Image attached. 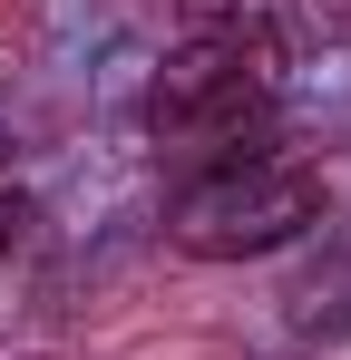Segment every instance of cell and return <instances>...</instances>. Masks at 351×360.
<instances>
[{
  "label": "cell",
  "instance_id": "6da1fadb",
  "mask_svg": "<svg viewBox=\"0 0 351 360\" xmlns=\"http://www.w3.org/2000/svg\"><path fill=\"white\" fill-rule=\"evenodd\" d=\"M273 88H283V59L234 39V30H185L166 49V68L147 78V136L166 156H215L225 166L254 127L273 117Z\"/></svg>",
  "mask_w": 351,
  "mask_h": 360
},
{
  "label": "cell",
  "instance_id": "7a4b0ae2",
  "mask_svg": "<svg viewBox=\"0 0 351 360\" xmlns=\"http://www.w3.org/2000/svg\"><path fill=\"white\" fill-rule=\"evenodd\" d=\"M322 205H332L322 166H302V156H225V166H205L176 195L166 243L195 253V263H244V253H273V243L312 234Z\"/></svg>",
  "mask_w": 351,
  "mask_h": 360
},
{
  "label": "cell",
  "instance_id": "3957f363",
  "mask_svg": "<svg viewBox=\"0 0 351 360\" xmlns=\"http://www.w3.org/2000/svg\"><path fill=\"white\" fill-rule=\"evenodd\" d=\"M185 30H234L273 59H302V49L342 39V0H185Z\"/></svg>",
  "mask_w": 351,
  "mask_h": 360
},
{
  "label": "cell",
  "instance_id": "277c9868",
  "mask_svg": "<svg viewBox=\"0 0 351 360\" xmlns=\"http://www.w3.org/2000/svg\"><path fill=\"white\" fill-rule=\"evenodd\" d=\"M20 234H30V195H20V185H0V253H10Z\"/></svg>",
  "mask_w": 351,
  "mask_h": 360
}]
</instances>
